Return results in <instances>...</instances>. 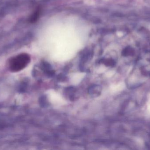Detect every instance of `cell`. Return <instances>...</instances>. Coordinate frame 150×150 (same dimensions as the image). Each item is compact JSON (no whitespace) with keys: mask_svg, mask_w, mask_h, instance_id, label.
<instances>
[{"mask_svg":"<svg viewBox=\"0 0 150 150\" xmlns=\"http://www.w3.org/2000/svg\"><path fill=\"white\" fill-rule=\"evenodd\" d=\"M30 61V57L27 53H21L11 58L8 63L9 69L13 72L24 69Z\"/></svg>","mask_w":150,"mask_h":150,"instance_id":"cell-1","label":"cell"},{"mask_svg":"<svg viewBox=\"0 0 150 150\" xmlns=\"http://www.w3.org/2000/svg\"><path fill=\"white\" fill-rule=\"evenodd\" d=\"M89 93L92 97H97L100 94L101 89L100 86L98 85H92L89 89Z\"/></svg>","mask_w":150,"mask_h":150,"instance_id":"cell-2","label":"cell"},{"mask_svg":"<svg viewBox=\"0 0 150 150\" xmlns=\"http://www.w3.org/2000/svg\"><path fill=\"white\" fill-rule=\"evenodd\" d=\"M40 10L38 9L36 10L33 14L30 16L29 18V21L30 23H34L38 21V19L40 16Z\"/></svg>","mask_w":150,"mask_h":150,"instance_id":"cell-3","label":"cell"},{"mask_svg":"<svg viewBox=\"0 0 150 150\" xmlns=\"http://www.w3.org/2000/svg\"><path fill=\"white\" fill-rule=\"evenodd\" d=\"M102 62L107 66H113L115 64V62L112 59H104Z\"/></svg>","mask_w":150,"mask_h":150,"instance_id":"cell-4","label":"cell"}]
</instances>
